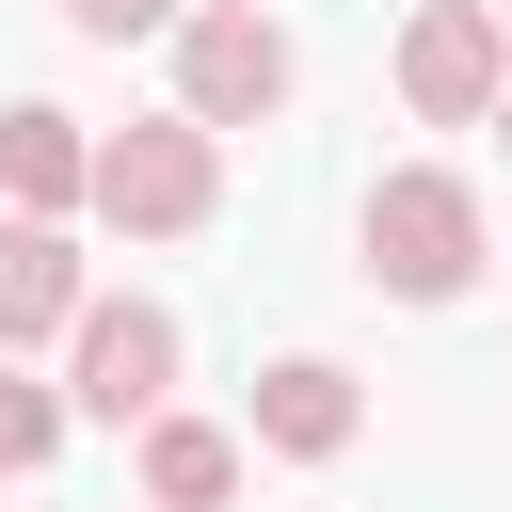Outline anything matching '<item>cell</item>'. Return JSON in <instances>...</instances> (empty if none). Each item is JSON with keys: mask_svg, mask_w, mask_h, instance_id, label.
<instances>
[{"mask_svg": "<svg viewBox=\"0 0 512 512\" xmlns=\"http://www.w3.org/2000/svg\"><path fill=\"white\" fill-rule=\"evenodd\" d=\"M496 80H512V16L496 0H416L400 16V112L416 128H480Z\"/></svg>", "mask_w": 512, "mask_h": 512, "instance_id": "obj_5", "label": "cell"}, {"mask_svg": "<svg viewBox=\"0 0 512 512\" xmlns=\"http://www.w3.org/2000/svg\"><path fill=\"white\" fill-rule=\"evenodd\" d=\"M352 272H368L384 304H464V288L496 272L480 176H448V160H384L368 208H352Z\"/></svg>", "mask_w": 512, "mask_h": 512, "instance_id": "obj_1", "label": "cell"}, {"mask_svg": "<svg viewBox=\"0 0 512 512\" xmlns=\"http://www.w3.org/2000/svg\"><path fill=\"white\" fill-rule=\"evenodd\" d=\"M96 304V272H80V240L64 224H16L0 208V352L32 368V352H64V320Z\"/></svg>", "mask_w": 512, "mask_h": 512, "instance_id": "obj_7", "label": "cell"}, {"mask_svg": "<svg viewBox=\"0 0 512 512\" xmlns=\"http://www.w3.org/2000/svg\"><path fill=\"white\" fill-rule=\"evenodd\" d=\"M480 128H496V144H512V80H496V112H480Z\"/></svg>", "mask_w": 512, "mask_h": 512, "instance_id": "obj_12", "label": "cell"}, {"mask_svg": "<svg viewBox=\"0 0 512 512\" xmlns=\"http://www.w3.org/2000/svg\"><path fill=\"white\" fill-rule=\"evenodd\" d=\"M80 176H96V128L64 96H16L0 112V208L16 224H80Z\"/></svg>", "mask_w": 512, "mask_h": 512, "instance_id": "obj_9", "label": "cell"}, {"mask_svg": "<svg viewBox=\"0 0 512 512\" xmlns=\"http://www.w3.org/2000/svg\"><path fill=\"white\" fill-rule=\"evenodd\" d=\"M176 16H192V0H64L80 48H144V32H176Z\"/></svg>", "mask_w": 512, "mask_h": 512, "instance_id": "obj_11", "label": "cell"}, {"mask_svg": "<svg viewBox=\"0 0 512 512\" xmlns=\"http://www.w3.org/2000/svg\"><path fill=\"white\" fill-rule=\"evenodd\" d=\"M352 432H368V384L336 352H272L256 400H240V448H272V464H336Z\"/></svg>", "mask_w": 512, "mask_h": 512, "instance_id": "obj_6", "label": "cell"}, {"mask_svg": "<svg viewBox=\"0 0 512 512\" xmlns=\"http://www.w3.org/2000/svg\"><path fill=\"white\" fill-rule=\"evenodd\" d=\"M144 448V512H240V480H256V448H240V416H144L128 432Z\"/></svg>", "mask_w": 512, "mask_h": 512, "instance_id": "obj_8", "label": "cell"}, {"mask_svg": "<svg viewBox=\"0 0 512 512\" xmlns=\"http://www.w3.org/2000/svg\"><path fill=\"white\" fill-rule=\"evenodd\" d=\"M160 48H176V112H192L208 144H224V128H272V112H288V80H304V48H288V16H272V0H192Z\"/></svg>", "mask_w": 512, "mask_h": 512, "instance_id": "obj_3", "label": "cell"}, {"mask_svg": "<svg viewBox=\"0 0 512 512\" xmlns=\"http://www.w3.org/2000/svg\"><path fill=\"white\" fill-rule=\"evenodd\" d=\"M176 368H192V336H176V304H144V288H96V304L64 320V416H96V432L176 416Z\"/></svg>", "mask_w": 512, "mask_h": 512, "instance_id": "obj_4", "label": "cell"}, {"mask_svg": "<svg viewBox=\"0 0 512 512\" xmlns=\"http://www.w3.org/2000/svg\"><path fill=\"white\" fill-rule=\"evenodd\" d=\"M64 432H80V416H64V384L0 352V480H32V464H64Z\"/></svg>", "mask_w": 512, "mask_h": 512, "instance_id": "obj_10", "label": "cell"}, {"mask_svg": "<svg viewBox=\"0 0 512 512\" xmlns=\"http://www.w3.org/2000/svg\"><path fill=\"white\" fill-rule=\"evenodd\" d=\"M80 208H96L112 240H192V224H224V144H208L192 112L96 128V176H80Z\"/></svg>", "mask_w": 512, "mask_h": 512, "instance_id": "obj_2", "label": "cell"}]
</instances>
